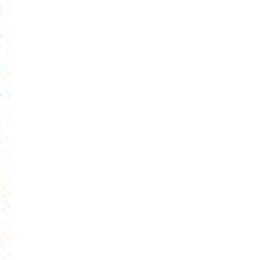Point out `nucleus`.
<instances>
[]
</instances>
